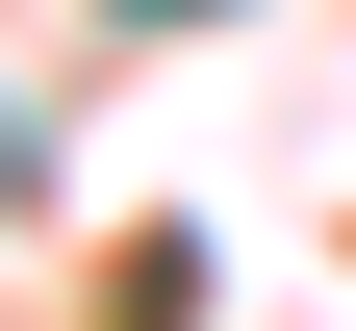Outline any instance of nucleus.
Masks as SVG:
<instances>
[{"mask_svg":"<svg viewBox=\"0 0 356 331\" xmlns=\"http://www.w3.org/2000/svg\"><path fill=\"white\" fill-rule=\"evenodd\" d=\"M153 331H178V280H153Z\"/></svg>","mask_w":356,"mask_h":331,"instance_id":"f257e3e1","label":"nucleus"}]
</instances>
